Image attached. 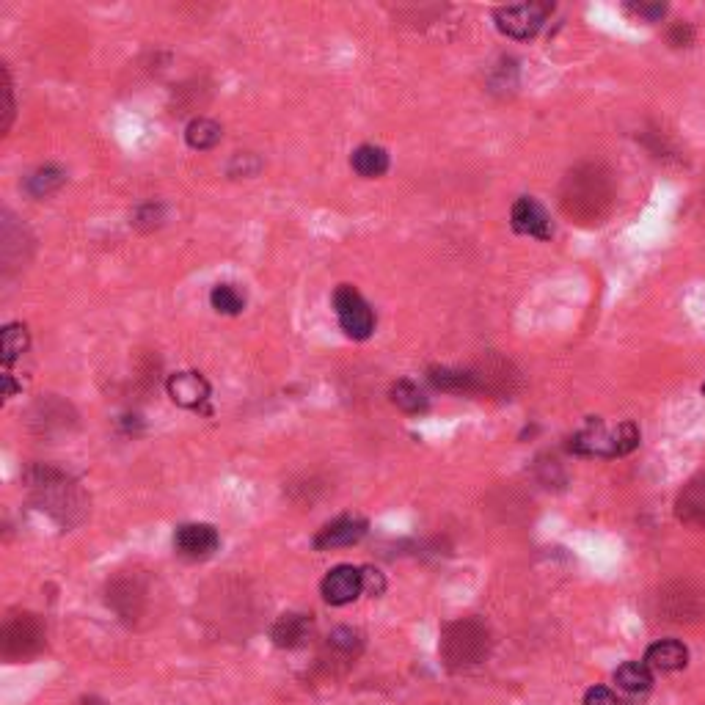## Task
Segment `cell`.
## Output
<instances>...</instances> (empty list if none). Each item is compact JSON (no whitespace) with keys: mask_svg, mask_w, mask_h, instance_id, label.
<instances>
[{"mask_svg":"<svg viewBox=\"0 0 705 705\" xmlns=\"http://www.w3.org/2000/svg\"><path fill=\"white\" fill-rule=\"evenodd\" d=\"M612 180L601 166L573 168L571 174L562 182L560 204L568 218L579 221V224H598L606 215V210L612 207Z\"/></svg>","mask_w":705,"mask_h":705,"instance_id":"obj_1","label":"cell"},{"mask_svg":"<svg viewBox=\"0 0 705 705\" xmlns=\"http://www.w3.org/2000/svg\"><path fill=\"white\" fill-rule=\"evenodd\" d=\"M31 496L39 510H45L58 524L72 526L78 524L86 513V496L78 488V482L69 480L64 471L50 469V466H34L25 474Z\"/></svg>","mask_w":705,"mask_h":705,"instance_id":"obj_2","label":"cell"},{"mask_svg":"<svg viewBox=\"0 0 705 705\" xmlns=\"http://www.w3.org/2000/svg\"><path fill=\"white\" fill-rule=\"evenodd\" d=\"M491 645V628L477 617H463L441 631L438 650H441V659L449 670H466V667H474V664L488 659Z\"/></svg>","mask_w":705,"mask_h":705,"instance_id":"obj_3","label":"cell"},{"mask_svg":"<svg viewBox=\"0 0 705 705\" xmlns=\"http://www.w3.org/2000/svg\"><path fill=\"white\" fill-rule=\"evenodd\" d=\"M637 447L639 427L634 422H620L609 430L601 419H590L587 427L571 438V452L584 458H623Z\"/></svg>","mask_w":705,"mask_h":705,"instance_id":"obj_4","label":"cell"},{"mask_svg":"<svg viewBox=\"0 0 705 705\" xmlns=\"http://www.w3.org/2000/svg\"><path fill=\"white\" fill-rule=\"evenodd\" d=\"M45 650V626L34 612H14L0 628V653L6 661H28Z\"/></svg>","mask_w":705,"mask_h":705,"instance_id":"obj_5","label":"cell"},{"mask_svg":"<svg viewBox=\"0 0 705 705\" xmlns=\"http://www.w3.org/2000/svg\"><path fill=\"white\" fill-rule=\"evenodd\" d=\"M334 312L339 317V325L350 339H370L375 331V314H372L370 303L364 301L356 287L342 284L334 292Z\"/></svg>","mask_w":705,"mask_h":705,"instance_id":"obj_6","label":"cell"},{"mask_svg":"<svg viewBox=\"0 0 705 705\" xmlns=\"http://www.w3.org/2000/svg\"><path fill=\"white\" fill-rule=\"evenodd\" d=\"M554 6L549 3H515L496 9V28L510 39H532L546 25Z\"/></svg>","mask_w":705,"mask_h":705,"instance_id":"obj_7","label":"cell"},{"mask_svg":"<svg viewBox=\"0 0 705 705\" xmlns=\"http://www.w3.org/2000/svg\"><path fill=\"white\" fill-rule=\"evenodd\" d=\"M221 546L218 529L210 524H182L174 532V549L185 560H207Z\"/></svg>","mask_w":705,"mask_h":705,"instance_id":"obj_8","label":"cell"},{"mask_svg":"<svg viewBox=\"0 0 705 705\" xmlns=\"http://www.w3.org/2000/svg\"><path fill=\"white\" fill-rule=\"evenodd\" d=\"M659 604L667 620H675V623L700 620L705 612V593H697L689 584H675L659 595Z\"/></svg>","mask_w":705,"mask_h":705,"instance_id":"obj_9","label":"cell"},{"mask_svg":"<svg viewBox=\"0 0 705 705\" xmlns=\"http://www.w3.org/2000/svg\"><path fill=\"white\" fill-rule=\"evenodd\" d=\"M323 598L331 606H345L350 601H356L364 593V584H361V568L353 565H336L334 571L325 573L323 579Z\"/></svg>","mask_w":705,"mask_h":705,"instance_id":"obj_10","label":"cell"},{"mask_svg":"<svg viewBox=\"0 0 705 705\" xmlns=\"http://www.w3.org/2000/svg\"><path fill=\"white\" fill-rule=\"evenodd\" d=\"M510 224L518 235H529L538 237V240H549L554 235V226H551V218L546 213V207L538 204L535 199H518L510 210Z\"/></svg>","mask_w":705,"mask_h":705,"instance_id":"obj_11","label":"cell"},{"mask_svg":"<svg viewBox=\"0 0 705 705\" xmlns=\"http://www.w3.org/2000/svg\"><path fill=\"white\" fill-rule=\"evenodd\" d=\"M367 535V521L356 518V515H342L331 524H325L317 538H314V549L328 551V549H342V546H353Z\"/></svg>","mask_w":705,"mask_h":705,"instance_id":"obj_12","label":"cell"},{"mask_svg":"<svg viewBox=\"0 0 705 705\" xmlns=\"http://www.w3.org/2000/svg\"><path fill=\"white\" fill-rule=\"evenodd\" d=\"M312 617L301 615V612H290V615H281L273 628H270V639L276 648L295 650L303 648L309 639H312Z\"/></svg>","mask_w":705,"mask_h":705,"instance_id":"obj_13","label":"cell"},{"mask_svg":"<svg viewBox=\"0 0 705 705\" xmlns=\"http://www.w3.org/2000/svg\"><path fill=\"white\" fill-rule=\"evenodd\" d=\"M168 397L182 408H202L210 400V383L199 372H177L168 378Z\"/></svg>","mask_w":705,"mask_h":705,"instance_id":"obj_14","label":"cell"},{"mask_svg":"<svg viewBox=\"0 0 705 705\" xmlns=\"http://www.w3.org/2000/svg\"><path fill=\"white\" fill-rule=\"evenodd\" d=\"M675 513L683 524L705 529V469L686 482V488L675 502Z\"/></svg>","mask_w":705,"mask_h":705,"instance_id":"obj_15","label":"cell"},{"mask_svg":"<svg viewBox=\"0 0 705 705\" xmlns=\"http://www.w3.org/2000/svg\"><path fill=\"white\" fill-rule=\"evenodd\" d=\"M645 664L659 672L683 670L689 664V648L683 642H678V639H661V642L648 648Z\"/></svg>","mask_w":705,"mask_h":705,"instance_id":"obj_16","label":"cell"},{"mask_svg":"<svg viewBox=\"0 0 705 705\" xmlns=\"http://www.w3.org/2000/svg\"><path fill=\"white\" fill-rule=\"evenodd\" d=\"M430 383L441 392H477L480 378L474 370H455V367H433L427 372Z\"/></svg>","mask_w":705,"mask_h":705,"instance_id":"obj_17","label":"cell"},{"mask_svg":"<svg viewBox=\"0 0 705 705\" xmlns=\"http://www.w3.org/2000/svg\"><path fill=\"white\" fill-rule=\"evenodd\" d=\"M350 166L364 180H375V177H381V174L389 171V155H386V149H381V146L364 144L350 155Z\"/></svg>","mask_w":705,"mask_h":705,"instance_id":"obj_18","label":"cell"},{"mask_svg":"<svg viewBox=\"0 0 705 705\" xmlns=\"http://www.w3.org/2000/svg\"><path fill=\"white\" fill-rule=\"evenodd\" d=\"M615 681L620 689H626V692L631 694L648 692L650 686H653V672H650V667L645 661H626V664L615 672Z\"/></svg>","mask_w":705,"mask_h":705,"instance_id":"obj_19","label":"cell"},{"mask_svg":"<svg viewBox=\"0 0 705 705\" xmlns=\"http://www.w3.org/2000/svg\"><path fill=\"white\" fill-rule=\"evenodd\" d=\"M221 138H224L221 124L213 122V119H204V116L193 119V122L188 124V130H185V141H188V146H191V149H199V152L213 149Z\"/></svg>","mask_w":705,"mask_h":705,"instance_id":"obj_20","label":"cell"},{"mask_svg":"<svg viewBox=\"0 0 705 705\" xmlns=\"http://www.w3.org/2000/svg\"><path fill=\"white\" fill-rule=\"evenodd\" d=\"M28 328L20 323H9L6 328H3V334H0V359H3V364L6 367H12L14 361L23 356L25 350H28Z\"/></svg>","mask_w":705,"mask_h":705,"instance_id":"obj_21","label":"cell"},{"mask_svg":"<svg viewBox=\"0 0 705 705\" xmlns=\"http://www.w3.org/2000/svg\"><path fill=\"white\" fill-rule=\"evenodd\" d=\"M392 403L405 411V414H425L427 411V397L425 392L411 381H397L392 386Z\"/></svg>","mask_w":705,"mask_h":705,"instance_id":"obj_22","label":"cell"},{"mask_svg":"<svg viewBox=\"0 0 705 705\" xmlns=\"http://www.w3.org/2000/svg\"><path fill=\"white\" fill-rule=\"evenodd\" d=\"M210 303L218 314H229L235 317L246 309V295L237 290L235 284H215L210 292Z\"/></svg>","mask_w":705,"mask_h":705,"instance_id":"obj_23","label":"cell"},{"mask_svg":"<svg viewBox=\"0 0 705 705\" xmlns=\"http://www.w3.org/2000/svg\"><path fill=\"white\" fill-rule=\"evenodd\" d=\"M64 182H67V177H64V171H61V168L45 166V168H36L34 174L28 177V182H25V188H28L31 196H50V193L58 191Z\"/></svg>","mask_w":705,"mask_h":705,"instance_id":"obj_24","label":"cell"},{"mask_svg":"<svg viewBox=\"0 0 705 705\" xmlns=\"http://www.w3.org/2000/svg\"><path fill=\"white\" fill-rule=\"evenodd\" d=\"M364 648V639L356 628H336L328 637V650L342 656V659H356Z\"/></svg>","mask_w":705,"mask_h":705,"instance_id":"obj_25","label":"cell"},{"mask_svg":"<svg viewBox=\"0 0 705 705\" xmlns=\"http://www.w3.org/2000/svg\"><path fill=\"white\" fill-rule=\"evenodd\" d=\"M3 72V122H0V133H9V127L14 122V91H12V75H9V67L0 69Z\"/></svg>","mask_w":705,"mask_h":705,"instance_id":"obj_26","label":"cell"},{"mask_svg":"<svg viewBox=\"0 0 705 705\" xmlns=\"http://www.w3.org/2000/svg\"><path fill=\"white\" fill-rule=\"evenodd\" d=\"M626 9L634 14V17L648 20V23H656V20H661V17L667 14V6H664V3H628Z\"/></svg>","mask_w":705,"mask_h":705,"instance_id":"obj_27","label":"cell"},{"mask_svg":"<svg viewBox=\"0 0 705 705\" xmlns=\"http://www.w3.org/2000/svg\"><path fill=\"white\" fill-rule=\"evenodd\" d=\"M361 584H364V593H370L372 598H375V595H383V590H386V579H383V573L375 571V568H361Z\"/></svg>","mask_w":705,"mask_h":705,"instance_id":"obj_28","label":"cell"},{"mask_svg":"<svg viewBox=\"0 0 705 705\" xmlns=\"http://www.w3.org/2000/svg\"><path fill=\"white\" fill-rule=\"evenodd\" d=\"M584 705H623V703H620V697H617L612 689H606V686H593L590 692L584 694Z\"/></svg>","mask_w":705,"mask_h":705,"instance_id":"obj_29","label":"cell"},{"mask_svg":"<svg viewBox=\"0 0 705 705\" xmlns=\"http://www.w3.org/2000/svg\"><path fill=\"white\" fill-rule=\"evenodd\" d=\"M672 42H675V45L692 42V28H683V25H678V28H675V34H672Z\"/></svg>","mask_w":705,"mask_h":705,"instance_id":"obj_30","label":"cell"},{"mask_svg":"<svg viewBox=\"0 0 705 705\" xmlns=\"http://www.w3.org/2000/svg\"><path fill=\"white\" fill-rule=\"evenodd\" d=\"M3 381H6V397H12V394L17 392V386H14L12 375H3Z\"/></svg>","mask_w":705,"mask_h":705,"instance_id":"obj_31","label":"cell"},{"mask_svg":"<svg viewBox=\"0 0 705 705\" xmlns=\"http://www.w3.org/2000/svg\"><path fill=\"white\" fill-rule=\"evenodd\" d=\"M83 705H105L102 700H97V697H89V700H83Z\"/></svg>","mask_w":705,"mask_h":705,"instance_id":"obj_32","label":"cell"},{"mask_svg":"<svg viewBox=\"0 0 705 705\" xmlns=\"http://www.w3.org/2000/svg\"><path fill=\"white\" fill-rule=\"evenodd\" d=\"M703 394H705V383H703Z\"/></svg>","mask_w":705,"mask_h":705,"instance_id":"obj_33","label":"cell"}]
</instances>
